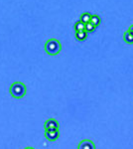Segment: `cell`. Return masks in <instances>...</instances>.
I'll return each instance as SVG.
<instances>
[{
    "mask_svg": "<svg viewBox=\"0 0 133 149\" xmlns=\"http://www.w3.org/2000/svg\"><path fill=\"white\" fill-rule=\"evenodd\" d=\"M26 92H27L26 86L23 83H21V81H15V83H13L11 85L10 88H9L10 95L14 98H17V100H20V98L25 97Z\"/></svg>",
    "mask_w": 133,
    "mask_h": 149,
    "instance_id": "1",
    "label": "cell"
},
{
    "mask_svg": "<svg viewBox=\"0 0 133 149\" xmlns=\"http://www.w3.org/2000/svg\"><path fill=\"white\" fill-rule=\"evenodd\" d=\"M45 51L50 56H56L62 51V44L57 39H50L45 44Z\"/></svg>",
    "mask_w": 133,
    "mask_h": 149,
    "instance_id": "2",
    "label": "cell"
},
{
    "mask_svg": "<svg viewBox=\"0 0 133 149\" xmlns=\"http://www.w3.org/2000/svg\"><path fill=\"white\" fill-rule=\"evenodd\" d=\"M60 136L59 129H53V130H45V137L51 142L56 141Z\"/></svg>",
    "mask_w": 133,
    "mask_h": 149,
    "instance_id": "3",
    "label": "cell"
},
{
    "mask_svg": "<svg viewBox=\"0 0 133 149\" xmlns=\"http://www.w3.org/2000/svg\"><path fill=\"white\" fill-rule=\"evenodd\" d=\"M59 126H60L59 122H58L54 118L48 119V120L44 123L45 130H53V129H59Z\"/></svg>",
    "mask_w": 133,
    "mask_h": 149,
    "instance_id": "4",
    "label": "cell"
},
{
    "mask_svg": "<svg viewBox=\"0 0 133 149\" xmlns=\"http://www.w3.org/2000/svg\"><path fill=\"white\" fill-rule=\"evenodd\" d=\"M79 149H94V148H95V145H94L93 142L91 140L86 139V140H83V141H81V142H79Z\"/></svg>",
    "mask_w": 133,
    "mask_h": 149,
    "instance_id": "5",
    "label": "cell"
},
{
    "mask_svg": "<svg viewBox=\"0 0 133 149\" xmlns=\"http://www.w3.org/2000/svg\"><path fill=\"white\" fill-rule=\"evenodd\" d=\"M88 34L86 30H81V31H77L76 32V38L78 41H84L88 38Z\"/></svg>",
    "mask_w": 133,
    "mask_h": 149,
    "instance_id": "6",
    "label": "cell"
},
{
    "mask_svg": "<svg viewBox=\"0 0 133 149\" xmlns=\"http://www.w3.org/2000/svg\"><path fill=\"white\" fill-rule=\"evenodd\" d=\"M123 39H124V41L127 43V44H133V34L130 33L129 31H127V32L124 33Z\"/></svg>",
    "mask_w": 133,
    "mask_h": 149,
    "instance_id": "7",
    "label": "cell"
},
{
    "mask_svg": "<svg viewBox=\"0 0 133 149\" xmlns=\"http://www.w3.org/2000/svg\"><path fill=\"white\" fill-rule=\"evenodd\" d=\"M91 14L88 13V12H86V13H83L81 15V22H84V24L91 22Z\"/></svg>",
    "mask_w": 133,
    "mask_h": 149,
    "instance_id": "8",
    "label": "cell"
},
{
    "mask_svg": "<svg viewBox=\"0 0 133 149\" xmlns=\"http://www.w3.org/2000/svg\"><path fill=\"white\" fill-rule=\"evenodd\" d=\"M95 29H96L95 25H93L91 22H88V23L86 24V28H84V30H86L88 33H93L95 31Z\"/></svg>",
    "mask_w": 133,
    "mask_h": 149,
    "instance_id": "9",
    "label": "cell"
},
{
    "mask_svg": "<svg viewBox=\"0 0 133 149\" xmlns=\"http://www.w3.org/2000/svg\"><path fill=\"white\" fill-rule=\"evenodd\" d=\"M91 22L95 25L97 27L98 25L100 24V17L98 15H91Z\"/></svg>",
    "mask_w": 133,
    "mask_h": 149,
    "instance_id": "10",
    "label": "cell"
},
{
    "mask_svg": "<svg viewBox=\"0 0 133 149\" xmlns=\"http://www.w3.org/2000/svg\"><path fill=\"white\" fill-rule=\"evenodd\" d=\"M86 28V24L84 22H81V20L78 21L76 24H75V30L76 31H81V30H84Z\"/></svg>",
    "mask_w": 133,
    "mask_h": 149,
    "instance_id": "11",
    "label": "cell"
},
{
    "mask_svg": "<svg viewBox=\"0 0 133 149\" xmlns=\"http://www.w3.org/2000/svg\"><path fill=\"white\" fill-rule=\"evenodd\" d=\"M128 31H129L130 33H132V34H133V25H132V26H130V28L128 29Z\"/></svg>",
    "mask_w": 133,
    "mask_h": 149,
    "instance_id": "12",
    "label": "cell"
}]
</instances>
